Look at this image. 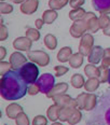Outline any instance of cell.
<instances>
[{"instance_id":"cell-1","label":"cell","mask_w":110,"mask_h":125,"mask_svg":"<svg viewBox=\"0 0 110 125\" xmlns=\"http://www.w3.org/2000/svg\"><path fill=\"white\" fill-rule=\"evenodd\" d=\"M27 56L30 62H35L38 66L44 67L49 65L50 62V56L48 53L43 51H28Z\"/></svg>"},{"instance_id":"cell-2","label":"cell","mask_w":110,"mask_h":125,"mask_svg":"<svg viewBox=\"0 0 110 125\" xmlns=\"http://www.w3.org/2000/svg\"><path fill=\"white\" fill-rule=\"evenodd\" d=\"M94 44V38L91 33H84L81 37V42L79 45V53H81L83 56H88L93 49Z\"/></svg>"},{"instance_id":"cell-3","label":"cell","mask_w":110,"mask_h":125,"mask_svg":"<svg viewBox=\"0 0 110 125\" xmlns=\"http://www.w3.org/2000/svg\"><path fill=\"white\" fill-rule=\"evenodd\" d=\"M86 30H88V22H86V20L83 17L82 20L73 22V24L71 25V27H70V35H71L73 38H80L84 35Z\"/></svg>"},{"instance_id":"cell-4","label":"cell","mask_w":110,"mask_h":125,"mask_svg":"<svg viewBox=\"0 0 110 125\" xmlns=\"http://www.w3.org/2000/svg\"><path fill=\"white\" fill-rule=\"evenodd\" d=\"M30 64H25L24 67H23L22 70H21V72H20L21 77H22L23 79L25 80V82H27V83H33L35 82L37 80V77H38V73H39V70L36 66H33V68L31 69V71H29L30 70Z\"/></svg>"},{"instance_id":"cell-5","label":"cell","mask_w":110,"mask_h":125,"mask_svg":"<svg viewBox=\"0 0 110 125\" xmlns=\"http://www.w3.org/2000/svg\"><path fill=\"white\" fill-rule=\"evenodd\" d=\"M52 99L54 100V104H56L57 106H59L61 108L63 107H69V108H77V101L76 99H72L69 95L66 94H61L53 97Z\"/></svg>"},{"instance_id":"cell-6","label":"cell","mask_w":110,"mask_h":125,"mask_svg":"<svg viewBox=\"0 0 110 125\" xmlns=\"http://www.w3.org/2000/svg\"><path fill=\"white\" fill-rule=\"evenodd\" d=\"M33 41L28 37H18L13 41V48L18 51H30Z\"/></svg>"},{"instance_id":"cell-7","label":"cell","mask_w":110,"mask_h":125,"mask_svg":"<svg viewBox=\"0 0 110 125\" xmlns=\"http://www.w3.org/2000/svg\"><path fill=\"white\" fill-rule=\"evenodd\" d=\"M68 90V84L65 82L62 83H57V84L53 85L50 90L46 92V97L48 98H53L57 95H61V94H65Z\"/></svg>"},{"instance_id":"cell-8","label":"cell","mask_w":110,"mask_h":125,"mask_svg":"<svg viewBox=\"0 0 110 125\" xmlns=\"http://www.w3.org/2000/svg\"><path fill=\"white\" fill-rule=\"evenodd\" d=\"M39 6L38 0H25L22 4H21V12L24 14H33Z\"/></svg>"},{"instance_id":"cell-9","label":"cell","mask_w":110,"mask_h":125,"mask_svg":"<svg viewBox=\"0 0 110 125\" xmlns=\"http://www.w3.org/2000/svg\"><path fill=\"white\" fill-rule=\"evenodd\" d=\"M83 17L88 22V28L90 30V32H96V31H98V29L100 28L98 24V19L96 17V15L93 12L85 13V15Z\"/></svg>"},{"instance_id":"cell-10","label":"cell","mask_w":110,"mask_h":125,"mask_svg":"<svg viewBox=\"0 0 110 125\" xmlns=\"http://www.w3.org/2000/svg\"><path fill=\"white\" fill-rule=\"evenodd\" d=\"M26 57L23 55L20 52H14L12 53V55L10 56V62L12 65V69L13 70H17L18 68H21V66L25 65L26 62Z\"/></svg>"},{"instance_id":"cell-11","label":"cell","mask_w":110,"mask_h":125,"mask_svg":"<svg viewBox=\"0 0 110 125\" xmlns=\"http://www.w3.org/2000/svg\"><path fill=\"white\" fill-rule=\"evenodd\" d=\"M104 52H105V50L101 48V46H93L90 55L88 56V62H90L91 64H94V65L98 64V62H100V59H103Z\"/></svg>"},{"instance_id":"cell-12","label":"cell","mask_w":110,"mask_h":125,"mask_svg":"<svg viewBox=\"0 0 110 125\" xmlns=\"http://www.w3.org/2000/svg\"><path fill=\"white\" fill-rule=\"evenodd\" d=\"M21 112H23V108L17 104H11L6 108V113L10 119H16Z\"/></svg>"},{"instance_id":"cell-13","label":"cell","mask_w":110,"mask_h":125,"mask_svg":"<svg viewBox=\"0 0 110 125\" xmlns=\"http://www.w3.org/2000/svg\"><path fill=\"white\" fill-rule=\"evenodd\" d=\"M59 112H61V107L57 106L56 104L50 106L48 111H46L48 119L52 122H56V120H58V118H59Z\"/></svg>"},{"instance_id":"cell-14","label":"cell","mask_w":110,"mask_h":125,"mask_svg":"<svg viewBox=\"0 0 110 125\" xmlns=\"http://www.w3.org/2000/svg\"><path fill=\"white\" fill-rule=\"evenodd\" d=\"M71 55H72L71 48H69V46H64V48H62L58 53H57V59L61 62H69V58Z\"/></svg>"},{"instance_id":"cell-15","label":"cell","mask_w":110,"mask_h":125,"mask_svg":"<svg viewBox=\"0 0 110 125\" xmlns=\"http://www.w3.org/2000/svg\"><path fill=\"white\" fill-rule=\"evenodd\" d=\"M69 65L72 68H79L83 64V55L81 53H75L70 56L69 58Z\"/></svg>"},{"instance_id":"cell-16","label":"cell","mask_w":110,"mask_h":125,"mask_svg":"<svg viewBox=\"0 0 110 125\" xmlns=\"http://www.w3.org/2000/svg\"><path fill=\"white\" fill-rule=\"evenodd\" d=\"M97 103V96L95 94H88L85 98V104H84V110H93Z\"/></svg>"},{"instance_id":"cell-17","label":"cell","mask_w":110,"mask_h":125,"mask_svg":"<svg viewBox=\"0 0 110 125\" xmlns=\"http://www.w3.org/2000/svg\"><path fill=\"white\" fill-rule=\"evenodd\" d=\"M99 70V74H98V80L100 81V83H106L107 81H109V74H110V70L108 69V66L101 64L98 67Z\"/></svg>"},{"instance_id":"cell-18","label":"cell","mask_w":110,"mask_h":125,"mask_svg":"<svg viewBox=\"0 0 110 125\" xmlns=\"http://www.w3.org/2000/svg\"><path fill=\"white\" fill-rule=\"evenodd\" d=\"M99 84H100V81L98 80V78H88V80L84 84V88L88 92H94L98 88Z\"/></svg>"},{"instance_id":"cell-19","label":"cell","mask_w":110,"mask_h":125,"mask_svg":"<svg viewBox=\"0 0 110 125\" xmlns=\"http://www.w3.org/2000/svg\"><path fill=\"white\" fill-rule=\"evenodd\" d=\"M70 83H71V85L75 88H80V87L84 86L85 81H84V78H83L82 74L75 73L71 77V79H70Z\"/></svg>"},{"instance_id":"cell-20","label":"cell","mask_w":110,"mask_h":125,"mask_svg":"<svg viewBox=\"0 0 110 125\" xmlns=\"http://www.w3.org/2000/svg\"><path fill=\"white\" fill-rule=\"evenodd\" d=\"M81 118H82V114H81V110H79L78 108H73L71 113H70V116L68 119V123L70 125H76L77 123H79Z\"/></svg>"},{"instance_id":"cell-21","label":"cell","mask_w":110,"mask_h":125,"mask_svg":"<svg viewBox=\"0 0 110 125\" xmlns=\"http://www.w3.org/2000/svg\"><path fill=\"white\" fill-rule=\"evenodd\" d=\"M44 44L49 50H55L57 46V39L54 35L52 33H48V35L44 37Z\"/></svg>"},{"instance_id":"cell-22","label":"cell","mask_w":110,"mask_h":125,"mask_svg":"<svg viewBox=\"0 0 110 125\" xmlns=\"http://www.w3.org/2000/svg\"><path fill=\"white\" fill-rule=\"evenodd\" d=\"M85 11L84 9L82 8H78V9H72L71 11L69 12V19L76 22V21H79V20H82L83 16L85 15Z\"/></svg>"},{"instance_id":"cell-23","label":"cell","mask_w":110,"mask_h":125,"mask_svg":"<svg viewBox=\"0 0 110 125\" xmlns=\"http://www.w3.org/2000/svg\"><path fill=\"white\" fill-rule=\"evenodd\" d=\"M57 12L55 10H46V11L43 12V15H42V19L44 21V23L46 24H52L55 20L57 19Z\"/></svg>"},{"instance_id":"cell-24","label":"cell","mask_w":110,"mask_h":125,"mask_svg":"<svg viewBox=\"0 0 110 125\" xmlns=\"http://www.w3.org/2000/svg\"><path fill=\"white\" fill-rule=\"evenodd\" d=\"M84 72L88 78H98L99 70L94 64H88L85 66Z\"/></svg>"},{"instance_id":"cell-25","label":"cell","mask_w":110,"mask_h":125,"mask_svg":"<svg viewBox=\"0 0 110 125\" xmlns=\"http://www.w3.org/2000/svg\"><path fill=\"white\" fill-rule=\"evenodd\" d=\"M67 3H69V0H50L49 7L51 10H61L63 9Z\"/></svg>"},{"instance_id":"cell-26","label":"cell","mask_w":110,"mask_h":125,"mask_svg":"<svg viewBox=\"0 0 110 125\" xmlns=\"http://www.w3.org/2000/svg\"><path fill=\"white\" fill-rule=\"evenodd\" d=\"M72 109L73 108H69V107H63V108H61V112H59V118H58L61 120V122H67L68 121Z\"/></svg>"},{"instance_id":"cell-27","label":"cell","mask_w":110,"mask_h":125,"mask_svg":"<svg viewBox=\"0 0 110 125\" xmlns=\"http://www.w3.org/2000/svg\"><path fill=\"white\" fill-rule=\"evenodd\" d=\"M26 37H28L31 41H38L40 39V32L39 29H35V28H28L26 30Z\"/></svg>"},{"instance_id":"cell-28","label":"cell","mask_w":110,"mask_h":125,"mask_svg":"<svg viewBox=\"0 0 110 125\" xmlns=\"http://www.w3.org/2000/svg\"><path fill=\"white\" fill-rule=\"evenodd\" d=\"M15 123H16V125H29L30 122L28 116L24 112H21L17 115V118L15 119Z\"/></svg>"},{"instance_id":"cell-29","label":"cell","mask_w":110,"mask_h":125,"mask_svg":"<svg viewBox=\"0 0 110 125\" xmlns=\"http://www.w3.org/2000/svg\"><path fill=\"white\" fill-rule=\"evenodd\" d=\"M86 93H81L78 95V97L76 98V101H77V108L79 110H82L84 109V104H85V98H86Z\"/></svg>"},{"instance_id":"cell-30","label":"cell","mask_w":110,"mask_h":125,"mask_svg":"<svg viewBox=\"0 0 110 125\" xmlns=\"http://www.w3.org/2000/svg\"><path fill=\"white\" fill-rule=\"evenodd\" d=\"M98 24L101 29H105L110 24V17L107 14H101L100 17L98 19Z\"/></svg>"},{"instance_id":"cell-31","label":"cell","mask_w":110,"mask_h":125,"mask_svg":"<svg viewBox=\"0 0 110 125\" xmlns=\"http://www.w3.org/2000/svg\"><path fill=\"white\" fill-rule=\"evenodd\" d=\"M11 68H12L11 62H7L4 61H1V62H0V70H1L0 74H1V77H3L7 72H9L10 70H11Z\"/></svg>"},{"instance_id":"cell-32","label":"cell","mask_w":110,"mask_h":125,"mask_svg":"<svg viewBox=\"0 0 110 125\" xmlns=\"http://www.w3.org/2000/svg\"><path fill=\"white\" fill-rule=\"evenodd\" d=\"M48 124V119L44 115H37L33 120V125H46Z\"/></svg>"},{"instance_id":"cell-33","label":"cell","mask_w":110,"mask_h":125,"mask_svg":"<svg viewBox=\"0 0 110 125\" xmlns=\"http://www.w3.org/2000/svg\"><path fill=\"white\" fill-rule=\"evenodd\" d=\"M13 11V7L9 3H6V2H1L0 3V12L1 14H9Z\"/></svg>"},{"instance_id":"cell-34","label":"cell","mask_w":110,"mask_h":125,"mask_svg":"<svg viewBox=\"0 0 110 125\" xmlns=\"http://www.w3.org/2000/svg\"><path fill=\"white\" fill-rule=\"evenodd\" d=\"M40 85L38 84V83H31L29 85V87H28V94L29 95H37L39 92H40Z\"/></svg>"},{"instance_id":"cell-35","label":"cell","mask_w":110,"mask_h":125,"mask_svg":"<svg viewBox=\"0 0 110 125\" xmlns=\"http://www.w3.org/2000/svg\"><path fill=\"white\" fill-rule=\"evenodd\" d=\"M54 70H55V77H62V75H64L65 73L68 72V68L64 66H55Z\"/></svg>"},{"instance_id":"cell-36","label":"cell","mask_w":110,"mask_h":125,"mask_svg":"<svg viewBox=\"0 0 110 125\" xmlns=\"http://www.w3.org/2000/svg\"><path fill=\"white\" fill-rule=\"evenodd\" d=\"M101 64L106 65V66H110V48L105 50L103 59H101Z\"/></svg>"},{"instance_id":"cell-37","label":"cell","mask_w":110,"mask_h":125,"mask_svg":"<svg viewBox=\"0 0 110 125\" xmlns=\"http://www.w3.org/2000/svg\"><path fill=\"white\" fill-rule=\"evenodd\" d=\"M84 0H69V4L72 9H78V8H81V6L84 4Z\"/></svg>"},{"instance_id":"cell-38","label":"cell","mask_w":110,"mask_h":125,"mask_svg":"<svg viewBox=\"0 0 110 125\" xmlns=\"http://www.w3.org/2000/svg\"><path fill=\"white\" fill-rule=\"evenodd\" d=\"M8 38V29L4 25L0 26V41H4Z\"/></svg>"},{"instance_id":"cell-39","label":"cell","mask_w":110,"mask_h":125,"mask_svg":"<svg viewBox=\"0 0 110 125\" xmlns=\"http://www.w3.org/2000/svg\"><path fill=\"white\" fill-rule=\"evenodd\" d=\"M35 24H36L37 29H41V28H42V26H43V24H44V21H43V19H38V20H36Z\"/></svg>"},{"instance_id":"cell-40","label":"cell","mask_w":110,"mask_h":125,"mask_svg":"<svg viewBox=\"0 0 110 125\" xmlns=\"http://www.w3.org/2000/svg\"><path fill=\"white\" fill-rule=\"evenodd\" d=\"M0 51H1V54H0V59H1V61H3V58L7 55V50L3 48V46H1V48H0Z\"/></svg>"},{"instance_id":"cell-41","label":"cell","mask_w":110,"mask_h":125,"mask_svg":"<svg viewBox=\"0 0 110 125\" xmlns=\"http://www.w3.org/2000/svg\"><path fill=\"white\" fill-rule=\"evenodd\" d=\"M103 31H104V35L105 36H109V37H110V24L107 26L105 29H103Z\"/></svg>"},{"instance_id":"cell-42","label":"cell","mask_w":110,"mask_h":125,"mask_svg":"<svg viewBox=\"0 0 110 125\" xmlns=\"http://www.w3.org/2000/svg\"><path fill=\"white\" fill-rule=\"evenodd\" d=\"M11 1L14 2V3H23L25 0H11Z\"/></svg>"},{"instance_id":"cell-43","label":"cell","mask_w":110,"mask_h":125,"mask_svg":"<svg viewBox=\"0 0 110 125\" xmlns=\"http://www.w3.org/2000/svg\"><path fill=\"white\" fill-rule=\"evenodd\" d=\"M52 125H63V124H62V123H59V122H54V123L52 124Z\"/></svg>"},{"instance_id":"cell-44","label":"cell","mask_w":110,"mask_h":125,"mask_svg":"<svg viewBox=\"0 0 110 125\" xmlns=\"http://www.w3.org/2000/svg\"><path fill=\"white\" fill-rule=\"evenodd\" d=\"M109 83H110V74H109Z\"/></svg>"},{"instance_id":"cell-45","label":"cell","mask_w":110,"mask_h":125,"mask_svg":"<svg viewBox=\"0 0 110 125\" xmlns=\"http://www.w3.org/2000/svg\"><path fill=\"white\" fill-rule=\"evenodd\" d=\"M3 1H4V0H1V2H3Z\"/></svg>"}]
</instances>
